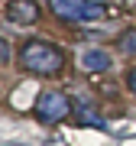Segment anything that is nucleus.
Returning a JSON list of instances; mask_svg holds the SVG:
<instances>
[{"instance_id": "obj_1", "label": "nucleus", "mask_w": 136, "mask_h": 146, "mask_svg": "<svg viewBox=\"0 0 136 146\" xmlns=\"http://www.w3.org/2000/svg\"><path fill=\"white\" fill-rule=\"evenodd\" d=\"M16 62L26 75H39V78H55L65 68V52L55 42L46 39H26L16 52Z\"/></svg>"}, {"instance_id": "obj_2", "label": "nucleus", "mask_w": 136, "mask_h": 146, "mask_svg": "<svg viewBox=\"0 0 136 146\" xmlns=\"http://www.w3.org/2000/svg\"><path fill=\"white\" fill-rule=\"evenodd\" d=\"M49 10L62 23H94L107 16V7L97 0H49Z\"/></svg>"}, {"instance_id": "obj_3", "label": "nucleus", "mask_w": 136, "mask_h": 146, "mask_svg": "<svg viewBox=\"0 0 136 146\" xmlns=\"http://www.w3.org/2000/svg\"><path fill=\"white\" fill-rule=\"evenodd\" d=\"M36 117L42 123H62V120L71 117V98L62 91H42L36 98Z\"/></svg>"}, {"instance_id": "obj_4", "label": "nucleus", "mask_w": 136, "mask_h": 146, "mask_svg": "<svg viewBox=\"0 0 136 146\" xmlns=\"http://www.w3.org/2000/svg\"><path fill=\"white\" fill-rule=\"evenodd\" d=\"M7 20L16 26H32L39 20V3L36 0H10L7 3Z\"/></svg>"}, {"instance_id": "obj_5", "label": "nucleus", "mask_w": 136, "mask_h": 146, "mask_svg": "<svg viewBox=\"0 0 136 146\" xmlns=\"http://www.w3.org/2000/svg\"><path fill=\"white\" fill-rule=\"evenodd\" d=\"M71 114H75V120H78L81 127H97V130H104V117L94 110V104L91 101H71Z\"/></svg>"}, {"instance_id": "obj_6", "label": "nucleus", "mask_w": 136, "mask_h": 146, "mask_svg": "<svg viewBox=\"0 0 136 146\" xmlns=\"http://www.w3.org/2000/svg\"><path fill=\"white\" fill-rule=\"evenodd\" d=\"M78 65L84 72H107L110 68V52H104V49H84L78 55Z\"/></svg>"}, {"instance_id": "obj_7", "label": "nucleus", "mask_w": 136, "mask_h": 146, "mask_svg": "<svg viewBox=\"0 0 136 146\" xmlns=\"http://www.w3.org/2000/svg\"><path fill=\"white\" fill-rule=\"evenodd\" d=\"M117 49H120L123 55H136V26L133 29H126L120 39H117Z\"/></svg>"}, {"instance_id": "obj_8", "label": "nucleus", "mask_w": 136, "mask_h": 146, "mask_svg": "<svg viewBox=\"0 0 136 146\" xmlns=\"http://www.w3.org/2000/svg\"><path fill=\"white\" fill-rule=\"evenodd\" d=\"M126 88H130V94L136 98V65L130 68V72H126Z\"/></svg>"}, {"instance_id": "obj_9", "label": "nucleus", "mask_w": 136, "mask_h": 146, "mask_svg": "<svg viewBox=\"0 0 136 146\" xmlns=\"http://www.w3.org/2000/svg\"><path fill=\"white\" fill-rule=\"evenodd\" d=\"M10 62V46H7V39H0V65Z\"/></svg>"}, {"instance_id": "obj_10", "label": "nucleus", "mask_w": 136, "mask_h": 146, "mask_svg": "<svg viewBox=\"0 0 136 146\" xmlns=\"http://www.w3.org/2000/svg\"><path fill=\"white\" fill-rule=\"evenodd\" d=\"M0 98H3V91H0Z\"/></svg>"}]
</instances>
